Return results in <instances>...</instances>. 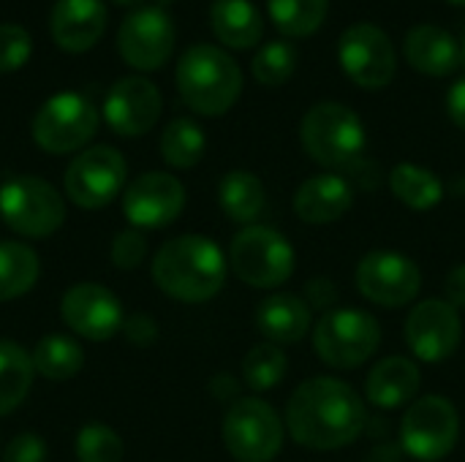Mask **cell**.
<instances>
[{
  "label": "cell",
  "instance_id": "obj_40",
  "mask_svg": "<svg viewBox=\"0 0 465 462\" xmlns=\"http://www.w3.org/2000/svg\"><path fill=\"white\" fill-rule=\"evenodd\" d=\"M335 297H338V291H335V286H332L330 280L316 278V280L308 283V300H305V302H308L311 308L324 310V308H330V305L335 302Z\"/></svg>",
  "mask_w": 465,
  "mask_h": 462
},
{
  "label": "cell",
  "instance_id": "obj_34",
  "mask_svg": "<svg viewBox=\"0 0 465 462\" xmlns=\"http://www.w3.org/2000/svg\"><path fill=\"white\" fill-rule=\"evenodd\" d=\"M123 438L106 425H87L76 436V460L79 462H123Z\"/></svg>",
  "mask_w": 465,
  "mask_h": 462
},
{
  "label": "cell",
  "instance_id": "obj_9",
  "mask_svg": "<svg viewBox=\"0 0 465 462\" xmlns=\"http://www.w3.org/2000/svg\"><path fill=\"white\" fill-rule=\"evenodd\" d=\"M0 218L22 237H49L65 221V202L41 177H11L0 185Z\"/></svg>",
  "mask_w": 465,
  "mask_h": 462
},
{
  "label": "cell",
  "instance_id": "obj_26",
  "mask_svg": "<svg viewBox=\"0 0 465 462\" xmlns=\"http://www.w3.org/2000/svg\"><path fill=\"white\" fill-rule=\"evenodd\" d=\"M33 376L35 368L30 354L11 340H0V417L25 403L33 387Z\"/></svg>",
  "mask_w": 465,
  "mask_h": 462
},
{
  "label": "cell",
  "instance_id": "obj_2",
  "mask_svg": "<svg viewBox=\"0 0 465 462\" xmlns=\"http://www.w3.org/2000/svg\"><path fill=\"white\" fill-rule=\"evenodd\" d=\"M155 286L180 302H207L226 283L223 251L199 234H183L161 245L153 259Z\"/></svg>",
  "mask_w": 465,
  "mask_h": 462
},
{
  "label": "cell",
  "instance_id": "obj_4",
  "mask_svg": "<svg viewBox=\"0 0 465 462\" xmlns=\"http://www.w3.org/2000/svg\"><path fill=\"white\" fill-rule=\"evenodd\" d=\"M305 152L327 169H351L365 150V125L360 114L338 101L311 106L300 125Z\"/></svg>",
  "mask_w": 465,
  "mask_h": 462
},
{
  "label": "cell",
  "instance_id": "obj_11",
  "mask_svg": "<svg viewBox=\"0 0 465 462\" xmlns=\"http://www.w3.org/2000/svg\"><path fill=\"white\" fill-rule=\"evenodd\" d=\"M128 166L120 150L95 144L82 150L65 169V196L82 210H101L125 188Z\"/></svg>",
  "mask_w": 465,
  "mask_h": 462
},
{
  "label": "cell",
  "instance_id": "obj_41",
  "mask_svg": "<svg viewBox=\"0 0 465 462\" xmlns=\"http://www.w3.org/2000/svg\"><path fill=\"white\" fill-rule=\"evenodd\" d=\"M447 114L458 128L465 131V76L458 79L447 93Z\"/></svg>",
  "mask_w": 465,
  "mask_h": 462
},
{
  "label": "cell",
  "instance_id": "obj_37",
  "mask_svg": "<svg viewBox=\"0 0 465 462\" xmlns=\"http://www.w3.org/2000/svg\"><path fill=\"white\" fill-rule=\"evenodd\" d=\"M3 462H46V444L35 433H22L3 449Z\"/></svg>",
  "mask_w": 465,
  "mask_h": 462
},
{
  "label": "cell",
  "instance_id": "obj_15",
  "mask_svg": "<svg viewBox=\"0 0 465 462\" xmlns=\"http://www.w3.org/2000/svg\"><path fill=\"white\" fill-rule=\"evenodd\" d=\"M463 340V324L458 308L447 300H425L406 319V343L422 362L450 359Z\"/></svg>",
  "mask_w": 465,
  "mask_h": 462
},
{
  "label": "cell",
  "instance_id": "obj_32",
  "mask_svg": "<svg viewBox=\"0 0 465 462\" xmlns=\"http://www.w3.org/2000/svg\"><path fill=\"white\" fill-rule=\"evenodd\" d=\"M289 370L286 354L275 343H262L251 349L242 359V378L253 392H267L275 389Z\"/></svg>",
  "mask_w": 465,
  "mask_h": 462
},
{
  "label": "cell",
  "instance_id": "obj_12",
  "mask_svg": "<svg viewBox=\"0 0 465 462\" xmlns=\"http://www.w3.org/2000/svg\"><path fill=\"white\" fill-rule=\"evenodd\" d=\"M338 60L346 76L365 90L387 87L398 71L392 38L371 22H357L343 30L338 41Z\"/></svg>",
  "mask_w": 465,
  "mask_h": 462
},
{
  "label": "cell",
  "instance_id": "obj_1",
  "mask_svg": "<svg viewBox=\"0 0 465 462\" xmlns=\"http://www.w3.org/2000/svg\"><path fill=\"white\" fill-rule=\"evenodd\" d=\"M368 422L362 398L346 381L322 376L297 387L286 406V428L300 447L332 452L354 444Z\"/></svg>",
  "mask_w": 465,
  "mask_h": 462
},
{
  "label": "cell",
  "instance_id": "obj_16",
  "mask_svg": "<svg viewBox=\"0 0 465 462\" xmlns=\"http://www.w3.org/2000/svg\"><path fill=\"white\" fill-rule=\"evenodd\" d=\"M185 207V188L166 172H147L128 182L123 193V212L136 229H163Z\"/></svg>",
  "mask_w": 465,
  "mask_h": 462
},
{
  "label": "cell",
  "instance_id": "obj_21",
  "mask_svg": "<svg viewBox=\"0 0 465 462\" xmlns=\"http://www.w3.org/2000/svg\"><path fill=\"white\" fill-rule=\"evenodd\" d=\"M403 54L425 76H450L460 65V44L439 25H417L406 33Z\"/></svg>",
  "mask_w": 465,
  "mask_h": 462
},
{
  "label": "cell",
  "instance_id": "obj_44",
  "mask_svg": "<svg viewBox=\"0 0 465 462\" xmlns=\"http://www.w3.org/2000/svg\"><path fill=\"white\" fill-rule=\"evenodd\" d=\"M460 63L465 65V38H463V44H460Z\"/></svg>",
  "mask_w": 465,
  "mask_h": 462
},
{
  "label": "cell",
  "instance_id": "obj_29",
  "mask_svg": "<svg viewBox=\"0 0 465 462\" xmlns=\"http://www.w3.org/2000/svg\"><path fill=\"white\" fill-rule=\"evenodd\" d=\"M41 264L33 248L22 242H0V302L27 294L38 280Z\"/></svg>",
  "mask_w": 465,
  "mask_h": 462
},
{
  "label": "cell",
  "instance_id": "obj_30",
  "mask_svg": "<svg viewBox=\"0 0 465 462\" xmlns=\"http://www.w3.org/2000/svg\"><path fill=\"white\" fill-rule=\"evenodd\" d=\"M272 25L289 38L313 35L330 11V0H267Z\"/></svg>",
  "mask_w": 465,
  "mask_h": 462
},
{
  "label": "cell",
  "instance_id": "obj_24",
  "mask_svg": "<svg viewBox=\"0 0 465 462\" xmlns=\"http://www.w3.org/2000/svg\"><path fill=\"white\" fill-rule=\"evenodd\" d=\"M210 27L229 49H251L264 35V19L251 0H213Z\"/></svg>",
  "mask_w": 465,
  "mask_h": 462
},
{
  "label": "cell",
  "instance_id": "obj_38",
  "mask_svg": "<svg viewBox=\"0 0 465 462\" xmlns=\"http://www.w3.org/2000/svg\"><path fill=\"white\" fill-rule=\"evenodd\" d=\"M123 332H125V338L134 343V346H150L155 338H158V327H155V321L150 319V316H131L125 324H123Z\"/></svg>",
  "mask_w": 465,
  "mask_h": 462
},
{
  "label": "cell",
  "instance_id": "obj_31",
  "mask_svg": "<svg viewBox=\"0 0 465 462\" xmlns=\"http://www.w3.org/2000/svg\"><path fill=\"white\" fill-rule=\"evenodd\" d=\"M207 150L204 131L191 117L172 120L161 133V155L174 169H191L202 161Z\"/></svg>",
  "mask_w": 465,
  "mask_h": 462
},
{
  "label": "cell",
  "instance_id": "obj_36",
  "mask_svg": "<svg viewBox=\"0 0 465 462\" xmlns=\"http://www.w3.org/2000/svg\"><path fill=\"white\" fill-rule=\"evenodd\" d=\"M147 256V240L139 229L120 231L112 242V264L117 270H136Z\"/></svg>",
  "mask_w": 465,
  "mask_h": 462
},
{
  "label": "cell",
  "instance_id": "obj_25",
  "mask_svg": "<svg viewBox=\"0 0 465 462\" xmlns=\"http://www.w3.org/2000/svg\"><path fill=\"white\" fill-rule=\"evenodd\" d=\"M221 210L242 226H253L267 210V191L253 172H229L218 185Z\"/></svg>",
  "mask_w": 465,
  "mask_h": 462
},
{
  "label": "cell",
  "instance_id": "obj_14",
  "mask_svg": "<svg viewBox=\"0 0 465 462\" xmlns=\"http://www.w3.org/2000/svg\"><path fill=\"white\" fill-rule=\"evenodd\" d=\"M357 289L365 300L381 308H403L422 289L420 267L395 251H373L357 264Z\"/></svg>",
  "mask_w": 465,
  "mask_h": 462
},
{
  "label": "cell",
  "instance_id": "obj_22",
  "mask_svg": "<svg viewBox=\"0 0 465 462\" xmlns=\"http://www.w3.org/2000/svg\"><path fill=\"white\" fill-rule=\"evenodd\" d=\"M422 373L406 357H387L381 359L365 381V395L379 408H401L420 395Z\"/></svg>",
  "mask_w": 465,
  "mask_h": 462
},
{
  "label": "cell",
  "instance_id": "obj_20",
  "mask_svg": "<svg viewBox=\"0 0 465 462\" xmlns=\"http://www.w3.org/2000/svg\"><path fill=\"white\" fill-rule=\"evenodd\" d=\"M354 204V188L346 177L335 172L316 174L305 180L294 196L297 215L311 226H327L341 221Z\"/></svg>",
  "mask_w": 465,
  "mask_h": 462
},
{
  "label": "cell",
  "instance_id": "obj_6",
  "mask_svg": "<svg viewBox=\"0 0 465 462\" xmlns=\"http://www.w3.org/2000/svg\"><path fill=\"white\" fill-rule=\"evenodd\" d=\"M294 248L270 226H245L229 248V264L234 275L253 289L283 286L294 272Z\"/></svg>",
  "mask_w": 465,
  "mask_h": 462
},
{
  "label": "cell",
  "instance_id": "obj_33",
  "mask_svg": "<svg viewBox=\"0 0 465 462\" xmlns=\"http://www.w3.org/2000/svg\"><path fill=\"white\" fill-rule=\"evenodd\" d=\"M253 79L264 87H281L286 84L297 71V49L289 41H270L264 44L253 63H251Z\"/></svg>",
  "mask_w": 465,
  "mask_h": 462
},
{
  "label": "cell",
  "instance_id": "obj_13",
  "mask_svg": "<svg viewBox=\"0 0 465 462\" xmlns=\"http://www.w3.org/2000/svg\"><path fill=\"white\" fill-rule=\"evenodd\" d=\"M120 57L136 71L161 68L174 52V22L166 8L139 5L134 8L117 33Z\"/></svg>",
  "mask_w": 465,
  "mask_h": 462
},
{
  "label": "cell",
  "instance_id": "obj_23",
  "mask_svg": "<svg viewBox=\"0 0 465 462\" xmlns=\"http://www.w3.org/2000/svg\"><path fill=\"white\" fill-rule=\"evenodd\" d=\"M256 327L270 343H297L311 332V305L297 294H272L256 310Z\"/></svg>",
  "mask_w": 465,
  "mask_h": 462
},
{
  "label": "cell",
  "instance_id": "obj_39",
  "mask_svg": "<svg viewBox=\"0 0 465 462\" xmlns=\"http://www.w3.org/2000/svg\"><path fill=\"white\" fill-rule=\"evenodd\" d=\"M444 291H447V302L458 310H465V264H458L450 270L447 275V283H444Z\"/></svg>",
  "mask_w": 465,
  "mask_h": 462
},
{
  "label": "cell",
  "instance_id": "obj_7",
  "mask_svg": "<svg viewBox=\"0 0 465 462\" xmlns=\"http://www.w3.org/2000/svg\"><path fill=\"white\" fill-rule=\"evenodd\" d=\"M101 125V114L90 98L65 90L44 101L33 117V142L49 155L82 150Z\"/></svg>",
  "mask_w": 465,
  "mask_h": 462
},
{
  "label": "cell",
  "instance_id": "obj_45",
  "mask_svg": "<svg viewBox=\"0 0 465 462\" xmlns=\"http://www.w3.org/2000/svg\"><path fill=\"white\" fill-rule=\"evenodd\" d=\"M447 3H452V5H465V0H447Z\"/></svg>",
  "mask_w": 465,
  "mask_h": 462
},
{
  "label": "cell",
  "instance_id": "obj_8",
  "mask_svg": "<svg viewBox=\"0 0 465 462\" xmlns=\"http://www.w3.org/2000/svg\"><path fill=\"white\" fill-rule=\"evenodd\" d=\"M223 447L240 462H272L283 449V422L259 398H240L223 417Z\"/></svg>",
  "mask_w": 465,
  "mask_h": 462
},
{
  "label": "cell",
  "instance_id": "obj_19",
  "mask_svg": "<svg viewBox=\"0 0 465 462\" xmlns=\"http://www.w3.org/2000/svg\"><path fill=\"white\" fill-rule=\"evenodd\" d=\"M106 22L109 16L104 0H54L49 30L57 49L82 54L101 41Z\"/></svg>",
  "mask_w": 465,
  "mask_h": 462
},
{
  "label": "cell",
  "instance_id": "obj_18",
  "mask_svg": "<svg viewBox=\"0 0 465 462\" xmlns=\"http://www.w3.org/2000/svg\"><path fill=\"white\" fill-rule=\"evenodd\" d=\"M60 316L68 329L87 340H109L117 329H123L125 316L120 300L98 283H76L63 294Z\"/></svg>",
  "mask_w": 465,
  "mask_h": 462
},
{
  "label": "cell",
  "instance_id": "obj_35",
  "mask_svg": "<svg viewBox=\"0 0 465 462\" xmlns=\"http://www.w3.org/2000/svg\"><path fill=\"white\" fill-rule=\"evenodd\" d=\"M33 54V38L19 25H0V74L19 71Z\"/></svg>",
  "mask_w": 465,
  "mask_h": 462
},
{
  "label": "cell",
  "instance_id": "obj_17",
  "mask_svg": "<svg viewBox=\"0 0 465 462\" xmlns=\"http://www.w3.org/2000/svg\"><path fill=\"white\" fill-rule=\"evenodd\" d=\"M163 109V98L161 90L144 79V76H123L117 79L104 101V117L106 125L125 139L142 136L147 133Z\"/></svg>",
  "mask_w": 465,
  "mask_h": 462
},
{
  "label": "cell",
  "instance_id": "obj_43",
  "mask_svg": "<svg viewBox=\"0 0 465 462\" xmlns=\"http://www.w3.org/2000/svg\"><path fill=\"white\" fill-rule=\"evenodd\" d=\"M169 3H174V0H155V5H158V8H163V5H169Z\"/></svg>",
  "mask_w": 465,
  "mask_h": 462
},
{
  "label": "cell",
  "instance_id": "obj_3",
  "mask_svg": "<svg viewBox=\"0 0 465 462\" xmlns=\"http://www.w3.org/2000/svg\"><path fill=\"white\" fill-rule=\"evenodd\" d=\"M177 90L196 114H226L242 93V71L237 60L213 44H196L177 63Z\"/></svg>",
  "mask_w": 465,
  "mask_h": 462
},
{
  "label": "cell",
  "instance_id": "obj_27",
  "mask_svg": "<svg viewBox=\"0 0 465 462\" xmlns=\"http://www.w3.org/2000/svg\"><path fill=\"white\" fill-rule=\"evenodd\" d=\"M390 188L395 199H401L411 210H433L444 199L441 180L417 163H398L390 174Z\"/></svg>",
  "mask_w": 465,
  "mask_h": 462
},
{
  "label": "cell",
  "instance_id": "obj_5",
  "mask_svg": "<svg viewBox=\"0 0 465 462\" xmlns=\"http://www.w3.org/2000/svg\"><path fill=\"white\" fill-rule=\"evenodd\" d=\"M313 346L322 362L338 370H351L368 362L381 346L379 321L357 308H332L313 329Z\"/></svg>",
  "mask_w": 465,
  "mask_h": 462
},
{
  "label": "cell",
  "instance_id": "obj_10",
  "mask_svg": "<svg viewBox=\"0 0 465 462\" xmlns=\"http://www.w3.org/2000/svg\"><path fill=\"white\" fill-rule=\"evenodd\" d=\"M460 438V417L458 408L441 398L428 395L411 403L401 422L403 449L420 462L444 460Z\"/></svg>",
  "mask_w": 465,
  "mask_h": 462
},
{
  "label": "cell",
  "instance_id": "obj_42",
  "mask_svg": "<svg viewBox=\"0 0 465 462\" xmlns=\"http://www.w3.org/2000/svg\"><path fill=\"white\" fill-rule=\"evenodd\" d=\"M112 3L125 5V8H139V5H142V0H112Z\"/></svg>",
  "mask_w": 465,
  "mask_h": 462
},
{
  "label": "cell",
  "instance_id": "obj_28",
  "mask_svg": "<svg viewBox=\"0 0 465 462\" xmlns=\"http://www.w3.org/2000/svg\"><path fill=\"white\" fill-rule=\"evenodd\" d=\"M30 359H33L35 373L49 378V381H68L84 365V354H82L79 343L65 338V335H46V338H41L35 343Z\"/></svg>",
  "mask_w": 465,
  "mask_h": 462
}]
</instances>
